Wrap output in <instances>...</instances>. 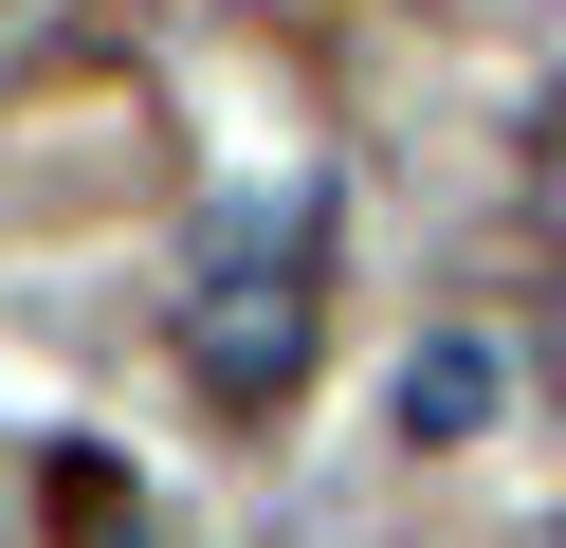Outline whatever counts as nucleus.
Masks as SVG:
<instances>
[{
    "mask_svg": "<svg viewBox=\"0 0 566 548\" xmlns=\"http://www.w3.org/2000/svg\"><path fill=\"white\" fill-rule=\"evenodd\" d=\"M311 329H329V201L311 183H256V201L201 219V275H184V384L220 421H274L311 384Z\"/></svg>",
    "mask_w": 566,
    "mask_h": 548,
    "instance_id": "f257e3e1",
    "label": "nucleus"
},
{
    "mask_svg": "<svg viewBox=\"0 0 566 548\" xmlns=\"http://www.w3.org/2000/svg\"><path fill=\"white\" fill-rule=\"evenodd\" d=\"M493 402H512V365H493V348H475V329H439V348H420V365H402V438H420V457H457V438H475V421H493Z\"/></svg>",
    "mask_w": 566,
    "mask_h": 548,
    "instance_id": "f03ea898",
    "label": "nucleus"
},
{
    "mask_svg": "<svg viewBox=\"0 0 566 548\" xmlns=\"http://www.w3.org/2000/svg\"><path fill=\"white\" fill-rule=\"evenodd\" d=\"M55 530L74 548H147V494H128L111 457H55Z\"/></svg>",
    "mask_w": 566,
    "mask_h": 548,
    "instance_id": "7ed1b4c3",
    "label": "nucleus"
},
{
    "mask_svg": "<svg viewBox=\"0 0 566 548\" xmlns=\"http://www.w3.org/2000/svg\"><path fill=\"white\" fill-rule=\"evenodd\" d=\"M74 55V0H0V92H19V73H55Z\"/></svg>",
    "mask_w": 566,
    "mask_h": 548,
    "instance_id": "20e7f679",
    "label": "nucleus"
}]
</instances>
